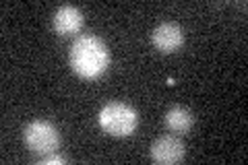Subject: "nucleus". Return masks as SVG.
I'll use <instances>...</instances> for the list:
<instances>
[{
    "label": "nucleus",
    "mask_w": 248,
    "mask_h": 165,
    "mask_svg": "<svg viewBox=\"0 0 248 165\" xmlns=\"http://www.w3.org/2000/svg\"><path fill=\"white\" fill-rule=\"evenodd\" d=\"M110 64V50L97 35H81L71 45V66L79 76L95 78Z\"/></svg>",
    "instance_id": "nucleus-1"
},
{
    "label": "nucleus",
    "mask_w": 248,
    "mask_h": 165,
    "mask_svg": "<svg viewBox=\"0 0 248 165\" xmlns=\"http://www.w3.org/2000/svg\"><path fill=\"white\" fill-rule=\"evenodd\" d=\"M99 124L112 136H128L139 126V116L128 104L112 101V104L104 105L102 112H99Z\"/></svg>",
    "instance_id": "nucleus-2"
},
{
    "label": "nucleus",
    "mask_w": 248,
    "mask_h": 165,
    "mask_svg": "<svg viewBox=\"0 0 248 165\" xmlns=\"http://www.w3.org/2000/svg\"><path fill=\"white\" fill-rule=\"evenodd\" d=\"M25 145L33 153L48 155L60 147V132L48 120H33L25 126Z\"/></svg>",
    "instance_id": "nucleus-3"
},
{
    "label": "nucleus",
    "mask_w": 248,
    "mask_h": 165,
    "mask_svg": "<svg viewBox=\"0 0 248 165\" xmlns=\"http://www.w3.org/2000/svg\"><path fill=\"white\" fill-rule=\"evenodd\" d=\"M151 159L161 165H172L184 159V143L172 135L159 136L151 145Z\"/></svg>",
    "instance_id": "nucleus-4"
},
{
    "label": "nucleus",
    "mask_w": 248,
    "mask_h": 165,
    "mask_svg": "<svg viewBox=\"0 0 248 165\" xmlns=\"http://www.w3.org/2000/svg\"><path fill=\"white\" fill-rule=\"evenodd\" d=\"M151 42L159 52L172 54L184 44V33L180 25H176V23H161V25L153 29Z\"/></svg>",
    "instance_id": "nucleus-5"
},
{
    "label": "nucleus",
    "mask_w": 248,
    "mask_h": 165,
    "mask_svg": "<svg viewBox=\"0 0 248 165\" xmlns=\"http://www.w3.org/2000/svg\"><path fill=\"white\" fill-rule=\"evenodd\" d=\"M83 25V13L73 4H64L54 13V29L60 35H71L77 33Z\"/></svg>",
    "instance_id": "nucleus-6"
},
{
    "label": "nucleus",
    "mask_w": 248,
    "mask_h": 165,
    "mask_svg": "<svg viewBox=\"0 0 248 165\" xmlns=\"http://www.w3.org/2000/svg\"><path fill=\"white\" fill-rule=\"evenodd\" d=\"M192 124H195V116L188 107L184 105H174L168 109L166 114V126L172 130V132H186L192 128Z\"/></svg>",
    "instance_id": "nucleus-7"
},
{
    "label": "nucleus",
    "mask_w": 248,
    "mask_h": 165,
    "mask_svg": "<svg viewBox=\"0 0 248 165\" xmlns=\"http://www.w3.org/2000/svg\"><path fill=\"white\" fill-rule=\"evenodd\" d=\"M42 163H66V157H62V155H50V157H46V159H42Z\"/></svg>",
    "instance_id": "nucleus-8"
}]
</instances>
